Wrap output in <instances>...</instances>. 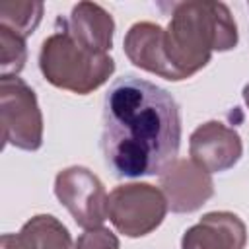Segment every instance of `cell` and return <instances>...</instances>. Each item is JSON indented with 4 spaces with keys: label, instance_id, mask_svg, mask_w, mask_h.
<instances>
[{
    "label": "cell",
    "instance_id": "6da1fadb",
    "mask_svg": "<svg viewBox=\"0 0 249 249\" xmlns=\"http://www.w3.org/2000/svg\"><path fill=\"white\" fill-rule=\"evenodd\" d=\"M101 154L119 179L158 175L181 146V113L173 95L134 74L117 78L103 99Z\"/></svg>",
    "mask_w": 249,
    "mask_h": 249
}]
</instances>
